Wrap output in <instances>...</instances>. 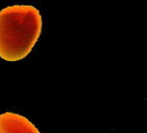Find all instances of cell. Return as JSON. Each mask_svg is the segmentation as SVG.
<instances>
[{"label":"cell","instance_id":"6da1fadb","mask_svg":"<svg viewBox=\"0 0 147 133\" xmlns=\"http://www.w3.org/2000/svg\"><path fill=\"white\" fill-rule=\"evenodd\" d=\"M42 16L31 5H12L0 11V58L24 59L41 36Z\"/></svg>","mask_w":147,"mask_h":133},{"label":"cell","instance_id":"7a4b0ae2","mask_svg":"<svg viewBox=\"0 0 147 133\" xmlns=\"http://www.w3.org/2000/svg\"><path fill=\"white\" fill-rule=\"evenodd\" d=\"M0 133H41L29 119L15 112L0 114Z\"/></svg>","mask_w":147,"mask_h":133}]
</instances>
